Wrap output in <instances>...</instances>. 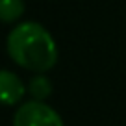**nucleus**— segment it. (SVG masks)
<instances>
[{
  "instance_id": "7ed1b4c3",
  "label": "nucleus",
  "mask_w": 126,
  "mask_h": 126,
  "mask_svg": "<svg viewBox=\"0 0 126 126\" xmlns=\"http://www.w3.org/2000/svg\"><path fill=\"white\" fill-rule=\"evenodd\" d=\"M26 93L24 82L11 71L0 69V104L4 106H15L22 100Z\"/></svg>"
},
{
  "instance_id": "f03ea898",
  "label": "nucleus",
  "mask_w": 126,
  "mask_h": 126,
  "mask_svg": "<svg viewBox=\"0 0 126 126\" xmlns=\"http://www.w3.org/2000/svg\"><path fill=\"white\" fill-rule=\"evenodd\" d=\"M13 126H65L63 119L54 108L45 102H24L13 117Z\"/></svg>"
},
{
  "instance_id": "20e7f679",
  "label": "nucleus",
  "mask_w": 126,
  "mask_h": 126,
  "mask_svg": "<svg viewBox=\"0 0 126 126\" xmlns=\"http://www.w3.org/2000/svg\"><path fill=\"white\" fill-rule=\"evenodd\" d=\"M24 0H0V20L15 22L24 15Z\"/></svg>"
},
{
  "instance_id": "39448f33",
  "label": "nucleus",
  "mask_w": 126,
  "mask_h": 126,
  "mask_svg": "<svg viewBox=\"0 0 126 126\" xmlns=\"http://www.w3.org/2000/svg\"><path fill=\"white\" fill-rule=\"evenodd\" d=\"M28 91L32 93V96H33L37 102H43L48 94L52 93V83H50V80H48L47 76L37 74V76H33V78H32Z\"/></svg>"
},
{
  "instance_id": "f257e3e1",
  "label": "nucleus",
  "mask_w": 126,
  "mask_h": 126,
  "mask_svg": "<svg viewBox=\"0 0 126 126\" xmlns=\"http://www.w3.org/2000/svg\"><path fill=\"white\" fill-rule=\"evenodd\" d=\"M8 54L19 67L47 72L58 63V45L50 32L35 20L20 22L8 35Z\"/></svg>"
}]
</instances>
